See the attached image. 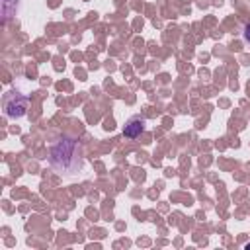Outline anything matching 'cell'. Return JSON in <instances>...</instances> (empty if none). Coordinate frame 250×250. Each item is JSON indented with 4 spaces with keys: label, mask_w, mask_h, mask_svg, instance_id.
Here are the masks:
<instances>
[{
    "label": "cell",
    "mask_w": 250,
    "mask_h": 250,
    "mask_svg": "<svg viewBox=\"0 0 250 250\" xmlns=\"http://www.w3.org/2000/svg\"><path fill=\"white\" fill-rule=\"evenodd\" d=\"M242 39L250 45V21H248V23L244 25V29H242Z\"/></svg>",
    "instance_id": "5"
},
{
    "label": "cell",
    "mask_w": 250,
    "mask_h": 250,
    "mask_svg": "<svg viewBox=\"0 0 250 250\" xmlns=\"http://www.w3.org/2000/svg\"><path fill=\"white\" fill-rule=\"evenodd\" d=\"M246 250H250V242H248V244H246Z\"/></svg>",
    "instance_id": "6"
},
{
    "label": "cell",
    "mask_w": 250,
    "mask_h": 250,
    "mask_svg": "<svg viewBox=\"0 0 250 250\" xmlns=\"http://www.w3.org/2000/svg\"><path fill=\"white\" fill-rule=\"evenodd\" d=\"M27 104H29V100L23 94L10 92V96H6V100H4V113L8 117H12V119H20V117L25 115Z\"/></svg>",
    "instance_id": "2"
},
{
    "label": "cell",
    "mask_w": 250,
    "mask_h": 250,
    "mask_svg": "<svg viewBox=\"0 0 250 250\" xmlns=\"http://www.w3.org/2000/svg\"><path fill=\"white\" fill-rule=\"evenodd\" d=\"M14 6H18V2H14ZM2 14H4V20L12 18V8H10V0H2Z\"/></svg>",
    "instance_id": "4"
},
{
    "label": "cell",
    "mask_w": 250,
    "mask_h": 250,
    "mask_svg": "<svg viewBox=\"0 0 250 250\" xmlns=\"http://www.w3.org/2000/svg\"><path fill=\"white\" fill-rule=\"evenodd\" d=\"M143 131H145V119H143L141 115H135V117H131V119L125 123V127H123V137L135 141L137 137H141Z\"/></svg>",
    "instance_id": "3"
},
{
    "label": "cell",
    "mask_w": 250,
    "mask_h": 250,
    "mask_svg": "<svg viewBox=\"0 0 250 250\" xmlns=\"http://www.w3.org/2000/svg\"><path fill=\"white\" fill-rule=\"evenodd\" d=\"M49 162L59 174H76L82 168V146L76 139L62 135L49 146Z\"/></svg>",
    "instance_id": "1"
}]
</instances>
